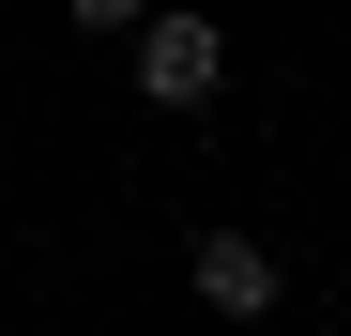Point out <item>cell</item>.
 <instances>
[{"label": "cell", "instance_id": "cell-3", "mask_svg": "<svg viewBox=\"0 0 351 336\" xmlns=\"http://www.w3.org/2000/svg\"><path fill=\"white\" fill-rule=\"evenodd\" d=\"M62 16H77L92 46H138V16H153V0H62Z\"/></svg>", "mask_w": 351, "mask_h": 336}, {"label": "cell", "instance_id": "cell-2", "mask_svg": "<svg viewBox=\"0 0 351 336\" xmlns=\"http://www.w3.org/2000/svg\"><path fill=\"white\" fill-rule=\"evenodd\" d=\"M184 275H199V306H214V321H275V306H290V275H275V245H260V230H199V260H184Z\"/></svg>", "mask_w": 351, "mask_h": 336}, {"label": "cell", "instance_id": "cell-1", "mask_svg": "<svg viewBox=\"0 0 351 336\" xmlns=\"http://www.w3.org/2000/svg\"><path fill=\"white\" fill-rule=\"evenodd\" d=\"M123 62H138V92H153V107H214V92H229V31H214V16H184V0H153Z\"/></svg>", "mask_w": 351, "mask_h": 336}]
</instances>
